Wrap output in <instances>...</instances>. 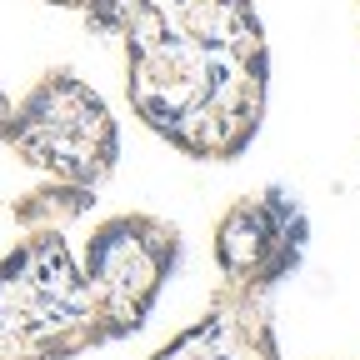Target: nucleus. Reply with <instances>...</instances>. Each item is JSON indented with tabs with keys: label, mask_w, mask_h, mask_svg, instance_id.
I'll return each mask as SVG.
<instances>
[{
	"label": "nucleus",
	"mask_w": 360,
	"mask_h": 360,
	"mask_svg": "<svg viewBox=\"0 0 360 360\" xmlns=\"http://www.w3.org/2000/svg\"><path fill=\"white\" fill-rule=\"evenodd\" d=\"M125 35V96L191 160H236L260 130L270 51L250 0H146Z\"/></svg>",
	"instance_id": "nucleus-1"
},
{
	"label": "nucleus",
	"mask_w": 360,
	"mask_h": 360,
	"mask_svg": "<svg viewBox=\"0 0 360 360\" xmlns=\"http://www.w3.org/2000/svg\"><path fill=\"white\" fill-rule=\"evenodd\" d=\"M105 340L60 231H30L0 260V360H70Z\"/></svg>",
	"instance_id": "nucleus-2"
},
{
	"label": "nucleus",
	"mask_w": 360,
	"mask_h": 360,
	"mask_svg": "<svg viewBox=\"0 0 360 360\" xmlns=\"http://www.w3.org/2000/svg\"><path fill=\"white\" fill-rule=\"evenodd\" d=\"M6 146L40 175L65 186L101 191L120 160V130L110 105L70 70H51L30 85V96L11 105Z\"/></svg>",
	"instance_id": "nucleus-3"
},
{
	"label": "nucleus",
	"mask_w": 360,
	"mask_h": 360,
	"mask_svg": "<svg viewBox=\"0 0 360 360\" xmlns=\"http://www.w3.org/2000/svg\"><path fill=\"white\" fill-rule=\"evenodd\" d=\"M175 260H180V231L160 215H115L96 225L80 276L110 340L135 335L150 321Z\"/></svg>",
	"instance_id": "nucleus-4"
},
{
	"label": "nucleus",
	"mask_w": 360,
	"mask_h": 360,
	"mask_svg": "<svg viewBox=\"0 0 360 360\" xmlns=\"http://www.w3.org/2000/svg\"><path fill=\"white\" fill-rule=\"evenodd\" d=\"M305 236L310 220L300 210V200L281 186H270L260 195L236 200L215 225V265L231 290H270L276 281H285L305 255Z\"/></svg>",
	"instance_id": "nucleus-5"
},
{
	"label": "nucleus",
	"mask_w": 360,
	"mask_h": 360,
	"mask_svg": "<svg viewBox=\"0 0 360 360\" xmlns=\"http://www.w3.org/2000/svg\"><path fill=\"white\" fill-rule=\"evenodd\" d=\"M155 360H281L276 330L265 321V305L250 290H231L210 305L205 321L175 335Z\"/></svg>",
	"instance_id": "nucleus-6"
},
{
	"label": "nucleus",
	"mask_w": 360,
	"mask_h": 360,
	"mask_svg": "<svg viewBox=\"0 0 360 360\" xmlns=\"http://www.w3.org/2000/svg\"><path fill=\"white\" fill-rule=\"evenodd\" d=\"M90 200H96V191L85 186H65V180H51V186L30 191L25 200H15V220L25 225V231H60L65 220L85 215Z\"/></svg>",
	"instance_id": "nucleus-7"
},
{
	"label": "nucleus",
	"mask_w": 360,
	"mask_h": 360,
	"mask_svg": "<svg viewBox=\"0 0 360 360\" xmlns=\"http://www.w3.org/2000/svg\"><path fill=\"white\" fill-rule=\"evenodd\" d=\"M51 6H65V11H80L90 20V30H101V35H120L135 11L146 6V0H51Z\"/></svg>",
	"instance_id": "nucleus-8"
},
{
	"label": "nucleus",
	"mask_w": 360,
	"mask_h": 360,
	"mask_svg": "<svg viewBox=\"0 0 360 360\" xmlns=\"http://www.w3.org/2000/svg\"><path fill=\"white\" fill-rule=\"evenodd\" d=\"M6 135H11V101H6V90H0V146H6Z\"/></svg>",
	"instance_id": "nucleus-9"
}]
</instances>
